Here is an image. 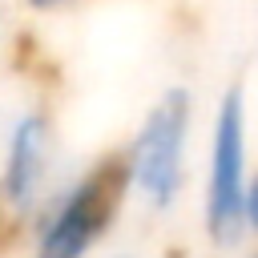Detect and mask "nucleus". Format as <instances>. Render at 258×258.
<instances>
[{"label":"nucleus","instance_id":"obj_4","mask_svg":"<svg viewBox=\"0 0 258 258\" xmlns=\"http://www.w3.org/2000/svg\"><path fill=\"white\" fill-rule=\"evenodd\" d=\"M246 145H242V93L230 89L218 105L214 149H210V185H206V230L218 246H234L246 230Z\"/></svg>","mask_w":258,"mask_h":258},{"label":"nucleus","instance_id":"obj_2","mask_svg":"<svg viewBox=\"0 0 258 258\" xmlns=\"http://www.w3.org/2000/svg\"><path fill=\"white\" fill-rule=\"evenodd\" d=\"M185 137H189V93L169 89L145 113L137 137L121 153L125 189H133L153 214L173 210L185 185Z\"/></svg>","mask_w":258,"mask_h":258},{"label":"nucleus","instance_id":"obj_5","mask_svg":"<svg viewBox=\"0 0 258 258\" xmlns=\"http://www.w3.org/2000/svg\"><path fill=\"white\" fill-rule=\"evenodd\" d=\"M242 218H246V226H254V230H258V181L246 189V202H242Z\"/></svg>","mask_w":258,"mask_h":258},{"label":"nucleus","instance_id":"obj_7","mask_svg":"<svg viewBox=\"0 0 258 258\" xmlns=\"http://www.w3.org/2000/svg\"><path fill=\"white\" fill-rule=\"evenodd\" d=\"M109 258H137V254H109Z\"/></svg>","mask_w":258,"mask_h":258},{"label":"nucleus","instance_id":"obj_1","mask_svg":"<svg viewBox=\"0 0 258 258\" xmlns=\"http://www.w3.org/2000/svg\"><path fill=\"white\" fill-rule=\"evenodd\" d=\"M125 194L121 157H105L64 185H52L24 230L28 258H93V250L117 222Z\"/></svg>","mask_w":258,"mask_h":258},{"label":"nucleus","instance_id":"obj_3","mask_svg":"<svg viewBox=\"0 0 258 258\" xmlns=\"http://www.w3.org/2000/svg\"><path fill=\"white\" fill-rule=\"evenodd\" d=\"M52 189V117L24 109L12 117L0 149V234H24Z\"/></svg>","mask_w":258,"mask_h":258},{"label":"nucleus","instance_id":"obj_6","mask_svg":"<svg viewBox=\"0 0 258 258\" xmlns=\"http://www.w3.org/2000/svg\"><path fill=\"white\" fill-rule=\"evenodd\" d=\"M32 12H60V8H69L73 0H24Z\"/></svg>","mask_w":258,"mask_h":258}]
</instances>
